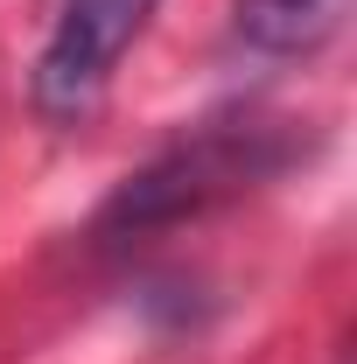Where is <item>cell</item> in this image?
<instances>
[{"label":"cell","mask_w":357,"mask_h":364,"mask_svg":"<svg viewBox=\"0 0 357 364\" xmlns=\"http://www.w3.org/2000/svg\"><path fill=\"white\" fill-rule=\"evenodd\" d=\"M161 0H63L43 56H36V112L49 127H85L98 98L112 85V70L140 43L147 14Z\"/></svg>","instance_id":"1"},{"label":"cell","mask_w":357,"mask_h":364,"mask_svg":"<svg viewBox=\"0 0 357 364\" xmlns=\"http://www.w3.org/2000/svg\"><path fill=\"white\" fill-rule=\"evenodd\" d=\"M260 168H273V154L260 147V134H203V140H182L176 154H161L147 176H134L112 203H105L98 231H105V238L161 231V225H176V218H189V210L231 196L238 182H252Z\"/></svg>","instance_id":"2"},{"label":"cell","mask_w":357,"mask_h":364,"mask_svg":"<svg viewBox=\"0 0 357 364\" xmlns=\"http://www.w3.org/2000/svg\"><path fill=\"white\" fill-rule=\"evenodd\" d=\"M343 7L351 0H238V36L252 49H267V56H309L336 36V21H343Z\"/></svg>","instance_id":"3"}]
</instances>
